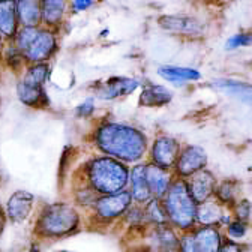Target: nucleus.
<instances>
[{"label": "nucleus", "mask_w": 252, "mask_h": 252, "mask_svg": "<svg viewBox=\"0 0 252 252\" xmlns=\"http://www.w3.org/2000/svg\"><path fill=\"white\" fill-rule=\"evenodd\" d=\"M93 138L102 153L120 162H138L147 152V137L125 123H104L96 128Z\"/></svg>", "instance_id": "1"}, {"label": "nucleus", "mask_w": 252, "mask_h": 252, "mask_svg": "<svg viewBox=\"0 0 252 252\" xmlns=\"http://www.w3.org/2000/svg\"><path fill=\"white\" fill-rule=\"evenodd\" d=\"M129 170L123 162L108 156H98L87 164V182L94 194L113 195L125 191Z\"/></svg>", "instance_id": "2"}, {"label": "nucleus", "mask_w": 252, "mask_h": 252, "mask_svg": "<svg viewBox=\"0 0 252 252\" xmlns=\"http://www.w3.org/2000/svg\"><path fill=\"white\" fill-rule=\"evenodd\" d=\"M162 206L171 227L183 231L194 230L197 203L189 194L185 179H176L171 182L168 191L162 197Z\"/></svg>", "instance_id": "3"}, {"label": "nucleus", "mask_w": 252, "mask_h": 252, "mask_svg": "<svg viewBox=\"0 0 252 252\" xmlns=\"http://www.w3.org/2000/svg\"><path fill=\"white\" fill-rule=\"evenodd\" d=\"M78 225L80 213L72 204L53 203L41 212L36 220V231L44 237H63L74 233Z\"/></svg>", "instance_id": "4"}, {"label": "nucleus", "mask_w": 252, "mask_h": 252, "mask_svg": "<svg viewBox=\"0 0 252 252\" xmlns=\"http://www.w3.org/2000/svg\"><path fill=\"white\" fill-rule=\"evenodd\" d=\"M50 66L47 63H36V65H30L23 78L17 84V94L18 99L32 108H38L47 105V96L44 84L48 80Z\"/></svg>", "instance_id": "5"}, {"label": "nucleus", "mask_w": 252, "mask_h": 252, "mask_svg": "<svg viewBox=\"0 0 252 252\" xmlns=\"http://www.w3.org/2000/svg\"><path fill=\"white\" fill-rule=\"evenodd\" d=\"M57 51V36L53 29H39L38 35L29 45V48L23 53L24 59L32 62V65L36 63H45L48 59L54 56Z\"/></svg>", "instance_id": "6"}, {"label": "nucleus", "mask_w": 252, "mask_h": 252, "mask_svg": "<svg viewBox=\"0 0 252 252\" xmlns=\"http://www.w3.org/2000/svg\"><path fill=\"white\" fill-rule=\"evenodd\" d=\"M132 206V197L129 191H122L113 195H101L93 204L94 213L98 218L105 220H113L123 216Z\"/></svg>", "instance_id": "7"}, {"label": "nucleus", "mask_w": 252, "mask_h": 252, "mask_svg": "<svg viewBox=\"0 0 252 252\" xmlns=\"http://www.w3.org/2000/svg\"><path fill=\"white\" fill-rule=\"evenodd\" d=\"M180 143L168 135L156 137L150 147V159L153 165H158L164 170H171L176 165V161L180 153Z\"/></svg>", "instance_id": "8"}, {"label": "nucleus", "mask_w": 252, "mask_h": 252, "mask_svg": "<svg viewBox=\"0 0 252 252\" xmlns=\"http://www.w3.org/2000/svg\"><path fill=\"white\" fill-rule=\"evenodd\" d=\"M206 165H207V153L198 146H186L180 149L174 170H176V176L182 179V177L192 176L201 170H206Z\"/></svg>", "instance_id": "9"}, {"label": "nucleus", "mask_w": 252, "mask_h": 252, "mask_svg": "<svg viewBox=\"0 0 252 252\" xmlns=\"http://www.w3.org/2000/svg\"><path fill=\"white\" fill-rule=\"evenodd\" d=\"M144 239V252H177L179 248V237L170 224L153 225Z\"/></svg>", "instance_id": "10"}, {"label": "nucleus", "mask_w": 252, "mask_h": 252, "mask_svg": "<svg viewBox=\"0 0 252 252\" xmlns=\"http://www.w3.org/2000/svg\"><path fill=\"white\" fill-rule=\"evenodd\" d=\"M185 183H186V188H188L189 194H191L192 200L197 204H200L213 197L215 186H216L218 180L215 179V176L210 171L201 170L192 176H189L188 180H185Z\"/></svg>", "instance_id": "11"}, {"label": "nucleus", "mask_w": 252, "mask_h": 252, "mask_svg": "<svg viewBox=\"0 0 252 252\" xmlns=\"http://www.w3.org/2000/svg\"><path fill=\"white\" fill-rule=\"evenodd\" d=\"M158 23L171 33L183 36H200L204 32V26L198 20L188 15H162Z\"/></svg>", "instance_id": "12"}, {"label": "nucleus", "mask_w": 252, "mask_h": 252, "mask_svg": "<svg viewBox=\"0 0 252 252\" xmlns=\"http://www.w3.org/2000/svg\"><path fill=\"white\" fill-rule=\"evenodd\" d=\"M224 222H227V225H228L231 222V219L228 218V215H225L224 207L216 200H207L204 203L197 204L195 224H200L201 227L219 228V225Z\"/></svg>", "instance_id": "13"}, {"label": "nucleus", "mask_w": 252, "mask_h": 252, "mask_svg": "<svg viewBox=\"0 0 252 252\" xmlns=\"http://www.w3.org/2000/svg\"><path fill=\"white\" fill-rule=\"evenodd\" d=\"M138 86V80L128 77H113L96 87V96L105 101L116 99L120 96H128Z\"/></svg>", "instance_id": "14"}, {"label": "nucleus", "mask_w": 252, "mask_h": 252, "mask_svg": "<svg viewBox=\"0 0 252 252\" xmlns=\"http://www.w3.org/2000/svg\"><path fill=\"white\" fill-rule=\"evenodd\" d=\"M144 179L150 191L152 198H162L173 182V174L168 170H164L158 165L147 164L144 165Z\"/></svg>", "instance_id": "15"}, {"label": "nucleus", "mask_w": 252, "mask_h": 252, "mask_svg": "<svg viewBox=\"0 0 252 252\" xmlns=\"http://www.w3.org/2000/svg\"><path fill=\"white\" fill-rule=\"evenodd\" d=\"M189 233L195 252H219L224 243L222 233L216 227H198Z\"/></svg>", "instance_id": "16"}, {"label": "nucleus", "mask_w": 252, "mask_h": 252, "mask_svg": "<svg viewBox=\"0 0 252 252\" xmlns=\"http://www.w3.org/2000/svg\"><path fill=\"white\" fill-rule=\"evenodd\" d=\"M35 197L27 191L14 192L6 203V215L12 222H24L33 210Z\"/></svg>", "instance_id": "17"}, {"label": "nucleus", "mask_w": 252, "mask_h": 252, "mask_svg": "<svg viewBox=\"0 0 252 252\" xmlns=\"http://www.w3.org/2000/svg\"><path fill=\"white\" fill-rule=\"evenodd\" d=\"M15 3L18 26L38 27L41 24V2L38 0H21Z\"/></svg>", "instance_id": "18"}, {"label": "nucleus", "mask_w": 252, "mask_h": 252, "mask_svg": "<svg viewBox=\"0 0 252 252\" xmlns=\"http://www.w3.org/2000/svg\"><path fill=\"white\" fill-rule=\"evenodd\" d=\"M18 32V20L14 2H0V38L14 39Z\"/></svg>", "instance_id": "19"}, {"label": "nucleus", "mask_w": 252, "mask_h": 252, "mask_svg": "<svg viewBox=\"0 0 252 252\" xmlns=\"http://www.w3.org/2000/svg\"><path fill=\"white\" fill-rule=\"evenodd\" d=\"M173 99V93L158 84H149L143 89L140 94V105L141 107H164L170 104Z\"/></svg>", "instance_id": "20"}, {"label": "nucleus", "mask_w": 252, "mask_h": 252, "mask_svg": "<svg viewBox=\"0 0 252 252\" xmlns=\"http://www.w3.org/2000/svg\"><path fill=\"white\" fill-rule=\"evenodd\" d=\"M128 183H131V197L137 204H146L152 195L147 188L146 179H144V165L138 164L135 165L132 170H129V180Z\"/></svg>", "instance_id": "21"}, {"label": "nucleus", "mask_w": 252, "mask_h": 252, "mask_svg": "<svg viewBox=\"0 0 252 252\" xmlns=\"http://www.w3.org/2000/svg\"><path fill=\"white\" fill-rule=\"evenodd\" d=\"M158 74L176 86H185L188 81H197L201 78V74L197 69L182 66H161L158 69Z\"/></svg>", "instance_id": "22"}, {"label": "nucleus", "mask_w": 252, "mask_h": 252, "mask_svg": "<svg viewBox=\"0 0 252 252\" xmlns=\"http://www.w3.org/2000/svg\"><path fill=\"white\" fill-rule=\"evenodd\" d=\"M239 194H240V183L231 179L218 182L215 186V192H213V195L216 197V201L222 207L224 206L233 207L240 200Z\"/></svg>", "instance_id": "23"}, {"label": "nucleus", "mask_w": 252, "mask_h": 252, "mask_svg": "<svg viewBox=\"0 0 252 252\" xmlns=\"http://www.w3.org/2000/svg\"><path fill=\"white\" fill-rule=\"evenodd\" d=\"M68 2H56V0H45L41 2V23L47 26V29L59 26L65 15Z\"/></svg>", "instance_id": "24"}, {"label": "nucleus", "mask_w": 252, "mask_h": 252, "mask_svg": "<svg viewBox=\"0 0 252 252\" xmlns=\"http://www.w3.org/2000/svg\"><path fill=\"white\" fill-rule=\"evenodd\" d=\"M143 213H144L146 224H152V225L168 224L167 215H165V210H164V206H162V201L159 198H150L143 206Z\"/></svg>", "instance_id": "25"}, {"label": "nucleus", "mask_w": 252, "mask_h": 252, "mask_svg": "<svg viewBox=\"0 0 252 252\" xmlns=\"http://www.w3.org/2000/svg\"><path fill=\"white\" fill-rule=\"evenodd\" d=\"M213 84L216 89L227 93L228 96L239 98V99L246 98V101H249V98H251V86L249 84H245L240 81H233V80H216Z\"/></svg>", "instance_id": "26"}, {"label": "nucleus", "mask_w": 252, "mask_h": 252, "mask_svg": "<svg viewBox=\"0 0 252 252\" xmlns=\"http://www.w3.org/2000/svg\"><path fill=\"white\" fill-rule=\"evenodd\" d=\"M38 30H39V27H21V29H18L17 35L14 38V41H15L14 47L18 51L24 53L29 48V45L33 42V39L36 38Z\"/></svg>", "instance_id": "27"}, {"label": "nucleus", "mask_w": 252, "mask_h": 252, "mask_svg": "<svg viewBox=\"0 0 252 252\" xmlns=\"http://www.w3.org/2000/svg\"><path fill=\"white\" fill-rule=\"evenodd\" d=\"M246 233H248V224L242 222V220L236 219V220H231V222L227 225V234H228V237H231L228 240H231V242L243 239L246 236Z\"/></svg>", "instance_id": "28"}, {"label": "nucleus", "mask_w": 252, "mask_h": 252, "mask_svg": "<svg viewBox=\"0 0 252 252\" xmlns=\"http://www.w3.org/2000/svg\"><path fill=\"white\" fill-rule=\"evenodd\" d=\"M123 216L129 222L131 227H140V225H143L146 222L143 207H140V206H131L128 210H126V213Z\"/></svg>", "instance_id": "29"}, {"label": "nucleus", "mask_w": 252, "mask_h": 252, "mask_svg": "<svg viewBox=\"0 0 252 252\" xmlns=\"http://www.w3.org/2000/svg\"><path fill=\"white\" fill-rule=\"evenodd\" d=\"M233 210H234V215H236V219L237 220H242V222H246L248 224L249 216H251V203H249V200L240 198L233 206Z\"/></svg>", "instance_id": "30"}, {"label": "nucleus", "mask_w": 252, "mask_h": 252, "mask_svg": "<svg viewBox=\"0 0 252 252\" xmlns=\"http://www.w3.org/2000/svg\"><path fill=\"white\" fill-rule=\"evenodd\" d=\"M248 45H251V35L249 33H237V35H233L225 42V48L227 50H236V48L248 47Z\"/></svg>", "instance_id": "31"}, {"label": "nucleus", "mask_w": 252, "mask_h": 252, "mask_svg": "<svg viewBox=\"0 0 252 252\" xmlns=\"http://www.w3.org/2000/svg\"><path fill=\"white\" fill-rule=\"evenodd\" d=\"M77 116L78 117H90L94 111V104H93V99H86L84 102H81L78 107H77Z\"/></svg>", "instance_id": "32"}, {"label": "nucleus", "mask_w": 252, "mask_h": 252, "mask_svg": "<svg viewBox=\"0 0 252 252\" xmlns=\"http://www.w3.org/2000/svg\"><path fill=\"white\" fill-rule=\"evenodd\" d=\"M68 5H71V8H72L75 12H81V11H86L87 8L93 6L94 3L90 2V0H74V2H71V3H68Z\"/></svg>", "instance_id": "33"}, {"label": "nucleus", "mask_w": 252, "mask_h": 252, "mask_svg": "<svg viewBox=\"0 0 252 252\" xmlns=\"http://www.w3.org/2000/svg\"><path fill=\"white\" fill-rule=\"evenodd\" d=\"M219 252H240V245L231 240H225L220 246Z\"/></svg>", "instance_id": "34"}, {"label": "nucleus", "mask_w": 252, "mask_h": 252, "mask_svg": "<svg viewBox=\"0 0 252 252\" xmlns=\"http://www.w3.org/2000/svg\"><path fill=\"white\" fill-rule=\"evenodd\" d=\"M3 225H5V213L2 209H0V231L3 230Z\"/></svg>", "instance_id": "35"}, {"label": "nucleus", "mask_w": 252, "mask_h": 252, "mask_svg": "<svg viewBox=\"0 0 252 252\" xmlns=\"http://www.w3.org/2000/svg\"><path fill=\"white\" fill-rule=\"evenodd\" d=\"M2 45H3V39L0 38V48H2Z\"/></svg>", "instance_id": "36"}, {"label": "nucleus", "mask_w": 252, "mask_h": 252, "mask_svg": "<svg viewBox=\"0 0 252 252\" xmlns=\"http://www.w3.org/2000/svg\"><path fill=\"white\" fill-rule=\"evenodd\" d=\"M59 252H66V251H59Z\"/></svg>", "instance_id": "37"}]
</instances>
